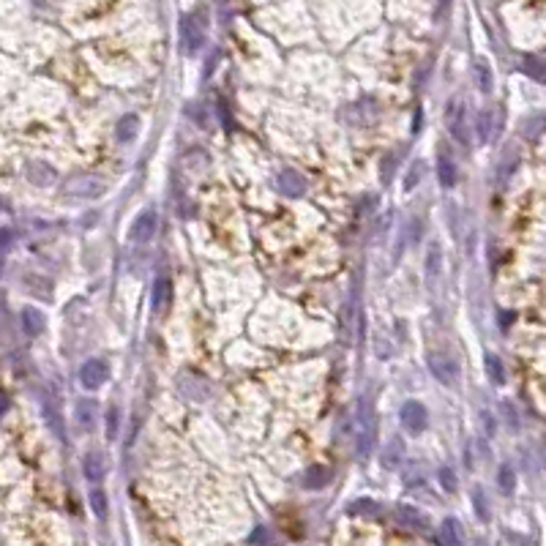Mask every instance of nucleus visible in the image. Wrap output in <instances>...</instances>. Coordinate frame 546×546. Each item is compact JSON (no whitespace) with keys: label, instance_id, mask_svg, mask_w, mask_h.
I'll list each match as a JSON object with an SVG mask.
<instances>
[{"label":"nucleus","instance_id":"obj_26","mask_svg":"<svg viewBox=\"0 0 546 546\" xmlns=\"http://www.w3.org/2000/svg\"><path fill=\"white\" fill-rule=\"evenodd\" d=\"M118 426H121V410L112 405V407L107 410V440H115Z\"/></svg>","mask_w":546,"mask_h":546},{"label":"nucleus","instance_id":"obj_31","mask_svg":"<svg viewBox=\"0 0 546 546\" xmlns=\"http://www.w3.org/2000/svg\"><path fill=\"white\" fill-rule=\"evenodd\" d=\"M473 500H475V511H478V519H489V511H486V502H484V495L481 489L473 492Z\"/></svg>","mask_w":546,"mask_h":546},{"label":"nucleus","instance_id":"obj_10","mask_svg":"<svg viewBox=\"0 0 546 546\" xmlns=\"http://www.w3.org/2000/svg\"><path fill=\"white\" fill-rule=\"evenodd\" d=\"M153 232H156V213L145 211V213H139V216H136V222L132 224L129 238L134 240L136 246H142V243H148V240L153 238Z\"/></svg>","mask_w":546,"mask_h":546},{"label":"nucleus","instance_id":"obj_17","mask_svg":"<svg viewBox=\"0 0 546 546\" xmlns=\"http://www.w3.org/2000/svg\"><path fill=\"white\" fill-rule=\"evenodd\" d=\"M440 544L443 546H461V527L456 519H446L440 527Z\"/></svg>","mask_w":546,"mask_h":546},{"label":"nucleus","instance_id":"obj_27","mask_svg":"<svg viewBox=\"0 0 546 546\" xmlns=\"http://www.w3.org/2000/svg\"><path fill=\"white\" fill-rule=\"evenodd\" d=\"M399 459H402V443L394 440V443L385 448V454H382V464H385V467H396Z\"/></svg>","mask_w":546,"mask_h":546},{"label":"nucleus","instance_id":"obj_19","mask_svg":"<svg viewBox=\"0 0 546 546\" xmlns=\"http://www.w3.org/2000/svg\"><path fill=\"white\" fill-rule=\"evenodd\" d=\"M82 470H85V478H88L91 484H98V481L104 478V461H101V456H98V454H88V456H85V464H82Z\"/></svg>","mask_w":546,"mask_h":546},{"label":"nucleus","instance_id":"obj_8","mask_svg":"<svg viewBox=\"0 0 546 546\" xmlns=\"http://www.w3.org/2000/svg\"><path fill=\"white\" fill-rule=\"evenodd\" d=\"M181 46L186 55H194L202 46V28L197 25V19L191 14H186L181 19Z\"/></svg>","mask_w":546,"mask_h":546},{"label":"nucleus","instance_id":"obj_23","mask_svg":"<svg viewBox=\"0 0 546 546\" xmlns=\"http://www.w3.org/2000/svg\"><path fill=\"white\" fill-rule=\"evenodd\" d=\"M88 500H91V508H93V513H96V519H107V508H109V505H107V495H104L98 486L91 489V497H88Z\"/></svg>","mask_w":546,"mask_h":546},{"label":"nucleus","instance_id":"obj_20","mask_svg":"<svg viewBox=\"0 0 546 546\" xmlns=\"http://www.w3.org/2000/svg\"><path fill=\"white\" fill-rule=\"evenodd\" d=\"M475 82H478L481 93H492V91H495V77H492V69H489V63H484V60H478V63H475Z\"/></svg>","mask_w":546,"mask_h":546},{"label":"nucleus","instance_id":"obj_16","mask_svg":"<svg viewBox=\"0 0 546 546\" xmlns=\"http://www.w3.org/2000/svg\"><path fill=\"white\" fill-rule=\"evenodd\" d=\"M22 328H25V333L39 336V333L44 331V315H42L39 309H33V306L22 309Z\"/></svg>","mask_w":546,"mask_h":546},{"label":"nucleus","instance_id":"obj_14","mask_svg":"<svg viewBox=\"0 0 546 546\" xmlns=\"http://www.w3.org/2000/svg\"><path fill=\"white\" fill-rule=\"evenodd\" d=\"M328 481H331V470L325 464H312L303 475L306 489H322V486H328Z\"/></svg>","mask_w":546,"mask_h":546},{"label":"nucleus","instance_id":"obj_30","mask_svg":"<svg viewBox=\"0 0 546 546\" xmlns=\"http://www.w3.org/2000/svg\"><path fill=\"white\" fill-rule=\"evenodd\" d=\"M440 484L446 486V492H456V475L451 467H443L440 470Z\"/></svg>","mask_w":546,"mask_h":546},{"label":"nucleus","instance_id":"obj_18","mask_svg":"<svg viewBox=\"0 0 546 546\" xmlns=\"http://www.w3.org/2000/svg\"><path fill=\"white\" fill-rule=\"evenodd\" d=\"M396 522H399L402 527H407V530H421V527H423L421 513H418L415 508H410V505H402V508L396 511Z\"/></svg>","mask_w":546,"mask_h":546},{"label":"nucleus","instance_id":"obj_6","mask_svg":"<svg viewBox=\"0 0 546 546\" xmlns=\"http://www.w3.org/2000/svg\"><path fill=\"white\" fill-rule=\"evenodd\" d=\"M399 418H402V426L410 434H421L426 429V407L421 402H405Z\"/></svg>","mask_w":546,"mask_h":546},{"label":"nucleus","instance_id":"obj_12","mask_svg":"<svg viewBox=\"0 0 546 546\" xmlns=\"http://www.w3.org/2000/svg\"><path fill=\"white\" fill-rule=\"evenodd\" d=\"M437 178H440V186L443 188H454L456 181H459V170H456L454 159L448 153H443L437 159Z\"/></svg>","mask_w":546,"mask_h":546},{"label":"nucleus","instance_id":"obj_1","mask_svg":"<svg viewBox=\"0 0 546 546\" xmlns=\"http://www.w3.org/2000/svg\"><path fill=\"white\" fill-rule=\"evenodd\" d=\"M355 423H358V456L369 459L374 443H377V412L371 407V399H361Z\"/></svg>","mask_w":546,"mask_h":546},{"label":"nucleus","instance_id":"obj_21","mask_svg":"<svg viewBox=\"0 0 546 546\" xmlns=\"http://www.w3.org/2000/svg\"><path fill=\"white\" fill-rule=\"evenodd\" d=\"M77 421L82 429H91L96 421V399H80L77 402Z\"/></svg>","mask_w":546,"mask_h":546},{"label":"nucleus","instance_id":"obj_2","mask_svg":"<svg viewBox=\"0 0 546 546\" xmlns=\"http://www.w3.org/2000/svg\"><path fill=\"white\" fill-rule=\"evenodd\" d=\"M104 191H107V183L101 178H93V175H77L63 186V194L77 197V200H93V197H101Z\"/></svg>","mask_w":546,"mask_h":546},{"label":"nucleus","instance_id":"obj_15","mask_svg":"<svg viewBox=\"0 0 546 546\" xmlns=\"http://www.w3.org/2000/svg\"><path fill=\"white\" fill-rule=\"evenodd\" d=\"M139 132V118L136 115H123L118 123H115V136L121 139V142H132Z\"/></svg>","mask_w":546,"mask_h":546},{"label":"nucleus","instance_id":"obj_28","mask_svg":"<svg viewBox=\"0 0 546 546\" xmlns=\"http://www.w3.org/2000/svg\"><path fill=\"white\" fill-rule=\"evenodd\" d=\"M421 175H423V161H412L407 178H405V191H412V188L418 186V178H421Z\"/></svg>","mask_w":546,"mask_h":546},{"label":"nucleus","instance_id":"obj_25","mask_svg":"<svg viewBox=\"0 0 546 546\" xmlns=\"http://www.w3.org/2000/svg\"><path fill=\"white\" fill-rule=\"evenodd\" d=\"M497 481H500V489L505 492V495H511V492H513V486H516V475H513V470H511L508 464H502L500 467Z\"/></svg>","mask_w":546,"mask_h":546},{"label":"nucleus","instance_id":"obj_34","mask_svg":"<svg viewBox=\"0 0 546 546\" xmlns=\"http://www.w3.org/2000/svg\"><path fill=\"white\" fill-rule=\"evenodd\" d=\"M6 410H8V399H6V394H0V418L6 415Z\"/></svg>","mask_w":546,"mask_h":546},{"label":"nucleus","instance_id":"obj_3","mask_svg":"<svg viewBox=\"0 0 546 546\" xmlns=\"http://www.w3.org/2000/svg\"><path fill=\"white\" fill-rule=\"evenodd\" d=\"M426 364H429V371H432V377L437 380V382H443V385H456V377H459V366L451 355H446V353H429L426 355Z\"/></svg>","mask_w":546,"mask_h":546},{"label":"nucleus","instance_id":"obj_33","mask_svg":"<svg viewBox=\"0 0 546 546\" xmlns=\"http://www.w3.org/2000/svg\"><path fill=\"white\" fill-rule=\"evenodd\" d=\"M484 426H486V432H489V434L495 432V423H492V415H489V412H484Z\"/></svg>","mask_w":546,"mask_h":546},{"label":"nucleus","instance_id":"obj_7","mask_svg":"<svg viewBox=\"0 0 546 546\" xmlns=\"http://www.w3.org/2000/svg\"><path fill=\"white\" fill-rule=\"evenodd\" d=\"M423 268H426V271H423V276H426V287H429V290H434V287H437V281H440V273H443V249H440V243H437V240H432V243H429Z\"/></svg>","mask_w":546,"mask_h":546},{"label":"nucleus","instance_id":"obj_13","mask_svg":"<svg viewBox=\"0 0 546 546\" xmlns=\"http://www.w3.org/2000/svg\"><path fill=\"white\" fill-rule=\"evenodd\" d=\"M25 175H28V181H33L36 186H49L55 181V170L49 164H44V161H28L25 164Z\"/></svg>","mask_w":546,"mask_h":546},{"label":"nucleus","instance_id":"obj_4","mask_svg":"<svg viewBox=\"0 0 546 546\" xmlns=\"http://www.w3.org/2000/svg\"><path fill=\"white\" fill-rule=\"evenodd\" d=\"M107 377H109V366H107V361H101V358H91V361H85L82 369H80V382L88 391L101 388L107 382Z\"/></svg>","mask_w":546,"mask_h":546},{"label":"nucleus","instance_id":"obj_5","mask_svg":"<svg viewBox=\"0 0 546 546\" xmlns=\"http://www.w3.org/2000/svg\"><path fill=\"white\" fill-rule=\"evenodd\" d=\"M464 115H467V107H464V101L454 96L451 101H448V107H446V126H448V132L459 139V142H464L467 139V129H464Z\"/></svg>","mask_w":546,"mask_h":546},{"label":"nucleus","instance_id":"obj_22","mask_svg":"<svg viewBox=\"0 0 546 546\" xmlns=\"http://www.w3.org/2000/svg\"><path fill=\"white\" fill-rule=\"evenodd\" d=\"M484 366H486V377L495 382V385H502V380H505V369H502V361L495 355V353H486V358H484Z\"/></svg>","mask_w":546,"mask_h":546},{"label":"nucleus","instance_id":"obj_24","mask_svg":"<svg viewBox=\"0 0 546 546\" xmlns=\"http://www.w3.org/2000/svg\"><path fill=\"white\" fill-rule=\"evenodd\" d=\"M522 132L525 136H538L541 132H546V115H533L530 121H525Z\"/></svg>","mask_w":546,"mask_h":546},{"label":"nucleus","instance_id":"obj_9","mask_svg":"<svg viewBox=\"0 0 546 546\" xmlns=\"http://www.w3.org/2000/svg\"><path fill=\"white\" fill-rule=\"evenodd\" d=\"M150 303H153V312L156 315H167L170 312V303H173V281L167 276H156Z\"/></svg>","mask_w":546,"mask_h":546},{"label":"nucleus","instance_id":"obj_32","mask_svg":"<svg viewBox=\"0 0 546 546\" xmlns=\"http://www.w3.org/2000/svg\"><path fill=\"white\" fill-rule=\"evenodd\" d=\"M391 175H394V156H385V161H382V183L391 181Z\"/></svg>","mask_w":546,"mask_h":546},{"label":"nucleus","instance_id":"obj_11","mask_svg":"<svg viewBox=\"0 0 546 546\" xmlns=\"http://www.w3.org/2000/svg\"><path fill=\"white\" fill-rule=\"evenodd\" d=\"M279 188H281V194H287V197H301V194L306 191V181H303V175H298L295 170H284V173L279 175Z\"/></svg>","mask_w":546,"mask_h":546},{"label":"nucleus","instance_id":"obj_29","mask_svg":"<svg viewBox=\"0 0 546 546\" xmlns=\"http://www.w3.org/2000/svg\"><path fill=\"white\" fill-rule=\"evenodd\" d=\"M492 118H495L492 112H481V115H478V136H481L484 142L492 136Z\"/></svg>","mask_w":546,"mask_h":546}]
</instances>
